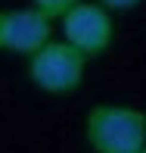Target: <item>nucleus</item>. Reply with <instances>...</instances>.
<instances>
[{"label": "nucleus", "mask_w": 146, "mask_h": 153, "mask_svg": "<svg viewBox=\"0 0 146 153\" xmlns=\"http://www.w3.org/2000/svg\"><path fill=\"white\" fill-rule=\"evenodd\" d=\"M84 141L93 153H140L146 147V113L124 103H96L84 116Z\"/></svg>", "instance_id": "1"}, {"label": "nucleus", "mask_w": 146, "mask_h": 153, "mask_svg": "<svg viewBox=\"0 0 146 153\" xmlns=\"http://www.w3.org/2000/svg\"><path fill=\"white\" fill-rule=\"evenodd\" d=\"M87 72V56L68 41H47L34 56H28V78L44 94H72L81 88Z\"/></svg>", "instance_id": "2"}, {"label": "nucleus", "mask_w": 146, "mask_h": 153, "mask_svg": "<svg viewBox=\"0 0 146 153\" xmlns=\"http://www.w3.org/2000/svg\"><path fill=\"white\" fill-rule=\"evenodd\" d=\"M59 22H62V41H68L87 59L103 56L115 41V19L103 3L84 0L75 10H68Z\"/></svg>", "instance_id": "3"}, {"label": "nucleus", "mask_w": 146, "mask_h": 153, "mask_svg": "<svg viewBox=\"0 0 146 153\" xmlns=\"http://www.w3.org/2000/svg\"><path fill=\"white\" fill-rule=\"evenodd\" d=\"M53 41V19L34 6L0 10V53L34 56L40 47Z\"/></svg>", "instance_id": "4"}, {"label": "nucleus", "mask_w": 146, "mask_h": 153, "mask_svg": "<svg viewBox=\"0 0 146 153\" xmlns=\"http://www.w3.org/2000/svg\"><path fill=\"white\" fill-rule=\"evenodd\" d=\"M78 3H84V0H31L34 10H40L44 16H50L53 22H56V19H62L68 10H75Z\"/></svg>", "instance_id": "5"}, {"label": "nucleus", "mask_w": 146, "mask_h": 153, "mask_svg": "<svg viewBox=\"0 0 146 153\" xmlns=\"http://www.w3.org/2000/svg\"><path fill=\"white\" fill-rule=\"evenodd\" d=\"M96 3H103L109 13H124V10H134L140 0H96Z\"/></svg>", "instance_id": "6"}, {"label": "nucleus", "mask_w": 146, "mask_h": 153, "mask_svg": "<svg viewBox=\"0 0 146 153\" xmlns=\"http://www.w3.org/2000/svg\"><path fill=\"white\" fill-rule=\"evenodd\" d=\"M140 153H146V147H143V150H140Z\"/></svg>", "instance_id": "7"}]
</instances>
